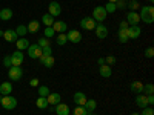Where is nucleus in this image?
Listing matches in <instances>:
<instances>
[{"instance_id":"16","label":"nucleus","mask_w":154,"mask_h":115,"mask_svg":"<svg viewBox=\"0 0 154 115\" xmlns=\"http://www.w3.org/2000/svg\"><path fill=\"white\" fill-rule=\"evenodd\" d=\"M72 98H74V103H75L77 106H85L86 100H88V97H86L83 92H80V91H79V92H75Z\"/></svg>"},{"instance_id":"33","label":"nucleus","mask_w":154,"mask_h":115,"mask_svg":"<svg viewBox=\"0 0 154 115\" xmlns=\"http://www.w3.org/2000/svg\"><path fill=\"white\" fill-rule=\"evenodd\" d=\"M105 11H106V14H114L116 11H117V8H116V3H111V2H106V5L103 6Z\"/></svg>"},{"instance_id":"36","label":"nucleus","mask_w":154,"mask_h":115,"mask_svg":"<svg viewBox=\"0 0 154 115\" xmlns=\"http://www.w3.org/2000/svg\"><path fill=\"white\" fill-rule=\"evenodd\" d=\"M43 37H46V38H51V37H54L56 35V32H54V29L51 28V26H45V31H43Z\"/></svg>"},{"instance_id":"31","label":"nucleus","mask_w":154,"mask_h":115,"mask_svg":"<svg viewBox=\"0 0 154 115\" xmlns=\"http://www.w3.org/2000/svg\"><path fill=\"white\" fill-rule=\"evenodd\" d=\"M119 42L120 43H126L130 38H128V32H126V29H119Z\"/></svg>"},{"instance_id":"4","label":"nucleus","mask_w":154,"mask_h":115,"mask_svg":"<svg viewBox=\"0 0 154 115\" xmlns=\"http://www.w3.org/2000/svg\"><path fill=\"white\" fill-rule=\"evenodd\" d=\"M106 11H105V8L103 6H96L94 9H93V19L97 22V23H102V22H105V19H106Z\"/></svg>"},{"instance_id":"52","label":"nucleus","mask_w":154,"mask_h":115,"mask_svg":"<svg viewBox=\"0 0 154 115\" xmlns=\"http://www.w3.org/2000/svg\"><path fill=\"white\" fill-rule=\"evenodd\" d=\"M148 2H149V3H151V5H152V3H154V0H148Z\"/></svg>"},{"instance_id":"50","label":"nucleus","mask_w":154,"mask_h":115,"mask_svg":"<svg viewBox=\"0 0 154 115\" xmlns=\"http://www.w3.org/2000/svg\"><path fill=\"white\" fill-rule=\"evenodd\" d=\"M131 115H140V114H137V112H133V114H131Z\"/></svg>"},{"instance_id":"3","label":"nucleus","mask_w":154,"mask_h":115,"mask_svg":"<svg viewBox=\"0 0 154 115\" xmlns=\"http://www.w3.org/2000/svg\"><path fill=\"white\" fill-rule=\"evenodd\" d=\"M8 77H9L11 81H19V80H22V77H23L22 68H20V66H11V68H8Z\"/></svg>"},{"instance_id":"53","label":"nucleus","mask_w":154,"mask_h":115,"mask_svg":"<svg viewBox=\"0 0 154 115\" xmlns=\"http://www.w3.org/2000/svg\"><path fill=\"white\" fill-rule=\"evenodd\" d=\"M89 115H97V114H89Z\"/></svg>"},{"instance_id":"21","label":"nucleus","mask_w":154,"mask_h":115,"mask_svg":"<svg viewBox=\"0 0 154 115\" xmlns=\"http://www.w3.org/2000/svg\"><path fill=\"white\" fill-rule=\"evenodd\" d=\"M136 105L139 106V108H146L148 106V97L146 95H143V94H137V97H136Z\"/></svg>"},{"instance_id":"8","label":"nucleus","mask_w":154,"mask_h":115,"mask_svg":"<svg viewBox=\"0 0 154 115\" xmlns=\"http://www.w3.org/2000/svg\"><path fill=\"white\" fill-rule=\"evenodd\" d=\"M60 12H62V6H60L59 2H51V3L48 5V14H49V16L59 17Z\"/></svg>"},{"instance_id":"47","label":"nucleus","mask_w":154,"mask_h":115,"mask_svg":"<svg viewBox=\"0 0 154 115\" xmlns=\"http://www.w3.org/2000/svg\"><path fill=\"white\" fill-rule=\"evenodd\" d=\"M148 97V106H152L154 105V94L152 95H146Z\"/></svg>"},{"instance_id":"13","label":"nucleus","mask_w":154,"mask_h":115,"mask_svg":"<svg viewBox=\"0 0 154 115\" xmlns=\"http://www.w3.org/2000/svg\"><path fill=\"white\" fill-rule=\"evenodd\" d=\"M51 28L54 29V32H56V34L66 32V29H68L66 23H65V22H62V20H54V23H53V26H51Z\"/></svg>"},{"instance_id":"41","label":"nucleus","mask_w":154,"mask_h":115,"mask_svg":"<svg viewBox=\"0 0 154 115\" xmlns=\"http://www.w3.org/2000/svg\"><path fill=\"white\" fill-rule=\"evenodd\" d=\"M140 115H154V109H152V108H149V106H146V108H143V109H142Z\"/></svg>"},{"instance_id":"22","label":"nucleus","mask_w":154,"mask_h":115,"mask_svg":"<svg viewBox=\"0 0 154 115\" xmlns=\"http://www.w3.org/2000/svg\"><path fill=\"white\" fill-rule=\"evenodd\" d=\"M130 89L134 94H143V83L142 81H133L130 84Z\"/></svg>"},{"instance_id":"39","label":"nucleus","mask_w":154,"mask_h":115,"mask_svg":"<svg viewBox=\"0 0 154 115\" xmlns=\"http://www.w3.org/2000/svg\"><path fill=\"white\" fill-rule=\"evenodd\" d=\"M116 57L114 55H108L106 58H105V65H108V66H112V65H116Z\"/></svg>"},{"instance_id":"34","label":"nucleus","mask_w":154,"mask_h":115,"mask_svg":"<svg viewBox=\"0 0 154 115\" xmlns=\"http://www.w3.org/2000/svg\"><path fill=\"white\" fill-rule=\"evenodd\" d=\"M72 115H89V114H88V111L83 106H77V108H74Z\"/></svg>"},{"instance_id":"49","label":"nucleus","mask_w":154,"mask_h":115,"mask_svg":"<svg viewBox=\"0 0 154 115\" xmlns=\"http://www.w3.org/2000/svg\"><path fill=\"white\" fill-rule=\"evenodd\" d=\"M108 2H111V3H116V2H117V0H108Z\"/></svg>"},{"instance_id":"15","label":"nucleus","mask_w":154,"mask_h":115,"mask_svg":"<svg viewBox=\"0 0 154 115\" xmlns=\"http://www.w3.org/2000/svg\"><path fill=\"white\" fill-rule=\"evenodd\" d=\"M3 38H5L8 43H14L17 38H19V35L16 34L14 29H6V31H3Z\"/></svg>"},{"instance_id":"42","label":"nucleus","mask_w":154,"mask_h":115,"mask_svg":"<svg viewBox=\"0 0 154 115\" xmlns=\"http://www.w3.org/2000/svg\"><path fill=\"white\" fill-rule=\"evenodd\" d=\"M116 8L117 9H125L126 8V2L125 0H117V2H116Z\"/></svg>"},{"instance_id":"35","label":"nucleus","mask_w":154,"mask_h":115,"mask_svg":"<svg viewBox=\"0 0 154 115\" xmlns=\"http://www.w3.org/2000/svg\"><path fill=\"white\" fill-rule=\"evenodd\" d=\"M126 8H128V9H131V11H136V9L140 8V3L137 2V0H130V2L126 3Z\"/></svg>"},{"instance_id":"20","label":"nucleus","mask_w":154,"mask_h":115,"mask_svg":"<svg viewBox=\"0 0 154 115\" xmlns=\"http://www.w3.org/2000/svg\"><path fill=\"white\" fill-rule=\"evenodd\" d=\"M11 92H12V83L5 81L0 84V95H11Z\"/></svg>"},{"instance_id":"55","label":"nucleus","mask_w":154,"mask_h":115,"mask_svg":"<svg viewBox=\"0 0 154 115\" xmlns=\"http://www.w3.org/2000/svg\"><path fill=\"white\" fill-rule=\"evenodd\" d=\"M0 98H2V97H0Z\"/></svg>"},{"instance_id":"24","label":"nucleus","mask_w":154,"mask_h":115,"mask_svg":"<svg viewBox=\"0 0 154 115\" xmlns=\"http://www.w3.org/2000/svg\"><path fill=\"white\" fill-rule=\"evenodd\" d=\"M12 19V9L9 8H5V9H0V20L3 22H8Z\"/></svg>"},{"instance_id":"38","label":"nucleus","mask_w":154,"mask_h":115,"mask_svg":"<svg viewBox=\"0 0 154 115\" xmlns=\"http://www.w3.org/2000/svg\"><path fill=\"white\" fill-rule=\"evenodd\" d=\"M37 45L40 46V48L49 46V38H46V37H42V38H38V42H37Z\"/></svg>"},{"instance_id":"30","label":"nucleus","mask_w":154,"mask_h":115,"mask_svg":"<svg viewBox=\"0 0 154 115\" xmlns=\"http://www.w3.org/2000/svg\"><path fill=\"white\" fill-rule=\"evenodd\" d=\"M14 31H16V34H17L19 37H25V35L28 34V28L25 26V25H19V26H17Z\"/></svg>"},{"instance_id":"7","label":"nucleus","mask_w":154,"mask_h":115,"mask_svg":"<svg viewBox=\"0 0 154 115\" xmlns=\"http://www.w3.org/2000/svg\"><path fill=\"white\" fill-rule=\"evenodd\" d=\"M25 60V55L22 51H16L14 54H11V66H22Z\"/></svg>"},{"instance_id":"17","label":"nucleus","mask_w":154,"mask_h":115,"mask_svg":"<svg viewBox=\"0 0 154 115\" xmlns=\"http://www.w3.org/2000/svg\"><path fill=\"white\" fill-rule=\"evenodd\" d=\"M46 100H48V105L56 106V105H59V103H60L62 95H60V94H57V92H51V94L46 97Z\"/></svg>"},{"instance_id":"23","label":"nucleus","mask_w":154,"mask_h":115,"mask_svg":"<svg viewBox=\"0 0 154 115\" xmlns=\"http://www.w3.org/2000/svg\"><path fill=\"white\" fill-rule=\"evenodd\" d=\"M38 60H40V63H42V65H43L45 68H53V66H54V61H56V60L53 58V55H49V57L42 55Z\"/></svg>"},{"instance_id":"46","label":"nucleus","mask_w":154,"mask_h":115,"mask_svg":"<svg viewBox=\"0 0 154 115\" xmlns=\"http://www.w3.org/2000/svg\"><path fill=\"white\" fill-rule=\"evenodd\" d=\"M130 28V25H128V22L125 20V22H120V26H119V29H128Z\"/></svg>"},{"instance_id":"6","label":"nucleus","mask_w":154,"mask_h":115,"mask_svg":"<svg viewBox=\"0 0 154 115\" xmlns=\"http://www.w3.org/2000/svg\"><path fill=\"white\" fill-rule=\"evenodd\" d=\"M26 51H28V55H29L31 58H40V57H42V48L38 46L37 43L29 45Z\"/></svg>"},{"instance_id":"28","label":"nucleus","mask_w":154,"mask_h":115,"mask_svg":"<svg viewBox=\"0 0 154 115\" xmlns=\"http://www.w3.org/2000/svg\"><path fill=\"white\" fill-rule=\"evenodd\" d=\"M56 42H57V45H59V46H65V45H66V42H68L66 34H63V32L57 34V35H56Z\"/></svg>"},{"instance_id":"43","label":"nucleus","mask_w":154,"mask_h":115,"mask_svg":"<svg viewBox=\"0 0 154 115\" xmlns=\"http://www.w3.org/2000/svg\"><path fill=\"white\" fill-rule=\"evenodd\" d=\"M3 66L8 69V68H11V55H6L5 58H3Z\"/></svg>"},{"instance_id":"51","label":"nucleus","mask_w":154,"mask_h":115,"mask_svg":"<svg viewBox=\"0 0 154 115\" xmlns=\"http://www.w3.org/2000/svg\"><path fill=\"white\" fill-rule=\"evenodd\" d=\"M0 37H3V31H0Z\"/></svg>"},{"instance_id":"44","label":"nucleus","mask_w":154,"mask_h":115,"mask_svg":"<svg viewBox=\"0 0 154 115\" xmlns=\"http://www.w3.org/2000/svg\"><path fill=\"white\" fill-rule=\"evenodd\" d=\"M152 55H154V49H152V48H146L145 57H146V58H152Z\"/></svg>"},{"instance_id":"26","label":"nucleus","mask_w":154,"mask_h":115,"mask_svg":"<svg viewBox=\"0 0 154 115\" xmlns=\"http://www.w3.org/2000/svg\"><path fill=\"white\" fill-rule=\"evenodd\" d=\"M83 108L88 111V114H93L96 111V108H97V101L96 100H86V103H85Z\"/></svg>"},{"instance_id":"5","label":"nucleus","mask_w":154,"mask_h":115,"mask_svg":"<svg viewBox=\"0 0 154 115\" xmlns=\"http://www.w3.org/2000/svg\"><path fill=\"white\" fill-rule=\"evenodd\" d=\"M96 25H97V22L93 17H83L80 20V28L85 29V31H93L96 28Z\"/></svg>"},{"instance_id":"10","label":"nucleus","mask_w":154,"mask_h":115,"mask_svg":"<svg viewBox=\"0 0 154 115\" xmlns=\"http://www.w3.org/2000/svg\"><path fill=\"white\" fill-rule=\"evenodd\" d=\"M94 29H96V35H97V38H100V40H103V38L108 37V28L105 26L103 23H97Z\"/></svg>"},{"instance_id":"19","label":"nucleus","mask_w":154,"mask_h":115,"mask_svg":"<svg viewBox=\"0 0 154 115\" xmlns=\"http://www.w3.org/2000/svg\"><path fill=\"white\" fill-rule=\"evenodd\" d=\"M99 72H100V75L103 77V78H109V77L112 75V69L108 65H100L99 66Z\"/></svg>"},{"instance_id":"9","label":"nucleus","mask_w":154,"mask_h":115,"mask_svg":"<svg viewBox=\"0 0 154 115\" xmlns=\"http://www.w3.org/2000/svg\"><path fill=\"white\" fill-rule=\"evenodd\" d=\"M66 38H68V42H71V43H80L82 42V34H80V31H77V29H71V31H68Z\"/></svg>"},{"instance_id":"40","label":"nucleus","mask_w":154,"mask_h":115,"mask_svg":"<svg viewBox=\"0 0 154 115\" xmlns=\"http://www.w3.org/2000/svg\"><path fill=\"white\" fill-rule=\"evenodd\" d=\"M42 55H45V57L53 55V49H51V46H45V48H42Z\"/></svg>"},{"instance_id":"48","label":"nucleus","mask_w":154,"mask_h":115,"mask_svg":"<svg viewBox=\"0 0 154 115\" xmlns=\"http://www.w3.org/2000/svg\"><path fill=\"white\" fill-rule=\"evenodd\" d=\"M97 65H105V58H97Z\"/></svg>"},{"instance_id":"1","label":"nucleus","mask_w":154,"mask_h":115,"mask_svg":"<svg viewBox=\"0 0 154 115\" xmlns=\"http://www.w3.org/2000/svg\"><path fill=\"white\" fill-rule=\"evenodd\" d=\"M140 20L145 22L146 25H151L154 22V6L148 5V6H142L140 8V14H139Z\"/></svg>"},{"instance_id":"32","label":"nucleus","mask_w":154,"mask_h":115,"mask_svg":"<svg viewBox=\"0 0 154 115\" xmlns=\"http://www.w3.org/2000/svg\"><path fill=\"white\" fill-rule=\"evenodd\" d=\"M51 94V91H49V87L48 86H38V97H48Z\"/></svg>"},{"instance_id":"45","label":"nucleus","mask_w":154,"mask_h":115,"mask_svg":"<svg viewBox=\"0 0 154 115\" xmlns=\"http://www.w3.org/2000/svg\"><path fill=\"white\" fill-rule=\"evenodd\" d=\"M29 86H32V87H38V86H40V84H38V78H32L29 81Z\"/></svg>"},{"instance_id":"54","label":"nucleus","mask_w":154,"mask_h":115,"mask_svg":"<svg viewBox=\"0 0 154 115\" xmlns=\"http://www.w3.org/2000/svg\"><path fill=\"white\" fill-rule=\"evenodd\" d=\"M125 2H130V0H125Z\"/></svg>"},{"instance_id":"14","label":"nucleus","mask_w":154,"mask_h":115,"mask_svg":"<svg viewBox=\"0 0 154 115\" xmlns=\"http://www.w3.org/2000/svg\"><path fill=\"white\" fill-rule=\"evenodd\" d=\"M54 112L57 114V115H69V106L68 105H65V103H62V101H60V103L59 105H56L54 106Z\"/></svg>"},{"instance_id":"25","label":"nucleus","mask_w":154,"mask_h":115,"mask_svg":"<svg viewBox=\"0 0 154 115\" xmlns=\"http://www.w3.org/2000/svg\"><path fill=\"white\" fill-rule=\"evenodd\" d=\"M28 32L29 34H35L38 29H40V22H37V20H31L29 23H28Z\"/></svg>"},{"instance_id":"27","label":"nucleus","mask_w":154,"mask_h":115,"mask_svg":"<svg viewBox=\"0 0 154 115\" xmlns=\"http://www.w3.org/2000/svg\"><path fill=\"white\" fill-rule=\"evenodd\" d=\"M35 106L38 108V109H48V100L45 98V97H38L37 100H35Z\"/></svg>"},{"instance_id":"37","label":"nucleus","mask_w":154,"mask_h":115,"mask_svg":"<svg viewBox=\"0 0 154 115\" xmlns=\"http://www.w3.org/2000/svg\"><path fill=\"white\" fill-rule=\"evenodd\" d=\"M143 92L145 95H152L154 94V86L149 83V84H143Z\"/></svg>"},{"instance_id":"12","label":"nucleus","mask_w":154,"mask_h":115,"mask_svg":"<svg viewBox=\"0 0 154 115\" xmlns=\"http://www.w3.org/2000/svg\"><path fill=\"white\" fill-rule=\"evenodd\" d=\"M126 22H128L130 26H136V25H139V22H140V17H139V14L136 11H130L126 14Z\"/></svg>"},{"instance_id":"11","label":"nucleus","mask_w":154,"mask_h":115,"mask_svg":"<svg viewBox=\"0 0 154 115\" xmlns=\"http://www.w3.org/2000/svg\"><path fill=\"white\" fill-rule=\"evenodd\" d=\"M126 32H128V38H133V40H136V38H139L140 37V34H142V29H140V26L139 25H136V26H130L126 29Z\"/></svg>"},{"instance_id":"18","label":"nucleus","mask_w":154,"mask_h":115,"mask_svg":"<svg viewBox=\"0 0 154 115\" xmlns=\"http://www.w3.org/2000/svg\"><path fill=\"white\" fill-rule=\"evenodd\" d=\"M29 45H31V43H29L25 37L17 38V40H16V48H17V51H22V52H23L25 49H28V46H29Z\"/></svg>"},{"instance_id":"2","label":"nucleus","mask_w":154,"mask_h":115,"mask_svg":"<svg viewBox=\"0 0 154 115\" xmlns=\"http://www.w3.org/2000/svg\"><path fill=\"white\" fill-rule=\"evenodd\" d=\"M0 105H2V108L5 111H12L17 106V100L12 95H3L2 98H0Z\"/></svg>"},{"instance_id":"29","label":"nucleus","mask_w":154,"mask_h":115,"mask_svg":"<svg viewBox=\"0 0 154 115\" xmlns=\"http://www.w3.org/2000/svg\"><path fill=\"white\" fill-rule=\"evenodd\" d=\"M42 23L45 25V26H53L54 17H53V16H49V14H43V17H42Z\"/></svg>"}]
</instances>
